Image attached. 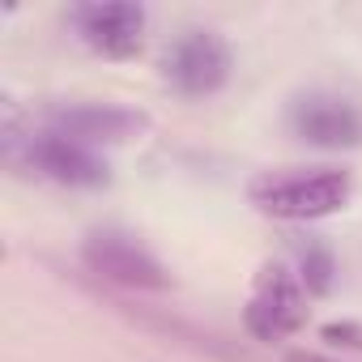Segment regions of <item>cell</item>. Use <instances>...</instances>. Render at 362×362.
I'll return each mask as SVG.
<instances>
[{
  "mask_svg": "<svg viewBox=\"0 0 362 362\" xmlns=\"http://www.w3.org/2000/svg\"><path fill=\"white\" fill-rule=\"evenodd\" d=\"M354 197V175L341 166H281L247 179V201L277 222H315L341 214Z\"/></svg>",
  "mask_w": 362,
  "mask_h": 362,
  "instance_id": "6da1fadb",
  "label": "cell"
},
{
  "mask_svg": "<svg viewBox=\"0 0 362 362\" xmlns=\"http://www.w3.org/2000/svg\"><path fill=\"white\" fill-rule=\"evenodd\" d=\"M307 290L298 281L294 269H286L281 260H269L256 269L252 277V294H247V307H243V328L247 337L273 345V341H286L294 337L303 324H307Z\"/></svg>",
  "mask_w": 362,
  "mask_h": 362,
  "instance_id": "7a4b0ae2",
  "label": "cell"
},
{
  "mask_svg": "<svg viewBox=\"0 0 362 362\" xmlns=\"http://www.w3.org/2000/svg\"><path fill=\"white\" fill-rule=\"evenodd\" d=\"M235 69V52L218 30H184L162 56V77L179 98H214Z\"/></svg>",
  "mask_w": 362,
  "mask_h": 362,
  "instance_id": "3957f363",
  "label": "cell"
},
{
  "mask_svg": "<svg viewBox=\"0 0 362 362\" xmlns=\"http://www.w3.org/2000/svg\"><path fill=\"white\" fill-rule=\"evenodd\" d=\"M81 260L90 264V273L115 281V286H128V290H170V273L162 269V260L128 230H115V226H103V230H90L86 243H81Z\"/></svg>",
  "mask_w": 362,
  "mask_h": 362,
  "instance_id": "277c9868",
  "label": "cell"
},
{
  "mask_svg": "<svg viewBox=\"0 0 362 362\" xmlns=\"http://www.w3.org/2000/svg\"><path fill=\"white\" fill-rule=\"evenodd\" d=\"M286 124L303 145H315V149H354V145H362V111L349 98L328 94V90H311V94L290 98Z\"/></svg>",
  "mask_w": 362,
  "mask_h": 362,
  "instance_id": "5b68a950",
  "label": "cell"
},
{
  "mask_svg": "<svg viewBox=\"0 0 362 362\" xmlns=\"http://www.w3.org/2000/svg\"><path fill=\"white\" fill-rule=\"evenodd\" d=\"M81 43L107 60H128L145 43V9L132 0H90L69 13Z\"/></svg>",
  "mask_w": 362,
  "mask_h": 362,
  "instance_id": "8992f818",
  "label": "cell"
},
{
  "mask_svg": "<svg viewBox=\"0 0 362 362\" xmlns=\"http://www.w3.org/2000/svg\"><path fill=\"white\" fill-rule=\"evenodd\" d=\"M26 162L64 188H107L111 184V166L98 149L64 132H52V128H39L35 136H26Z\"/></svg>",
  "mask_w": 362,
  "mask_h": 362,
  "instance_id": "52a82bcc",
  "label": "cell"
},
{
  "mask_svg": "<svg viewBox=\"0 0 362 362\" xmlns=\"http://www.w3.org/2000/svg\"><path fill=\"white\" fill-rule=\"evenodd\" d=\"M43 128L64 132V136L98 149V145L132 141L136 132L149 128V115L128 111V107H111V103H69V107H47L43 111Z\"/></svg>",
  "mask_w": 362,
  "mask_h": 362,
  "instance_id": "ba28073f",
  "label": "cell"
},
{
  "mask_svg": "<svg viewBox=\"0 0 362 362\" xmlns=\"http://www.w3.org/2000/svg\"><path fill=\"white\" fill-rule=\"evenodd\" d=\"M294 256H298V281H303V290L311 294V298H324V294H332V286H337V256H332V247L328 243H320V239H303L298 247H294Z\"/></svg>",
  "mask_w": 362,
  "mask_h": 362,
  "instance_id": "9c48e42d",
  "label": "cell"
},
{
  "mask_svg": "<svg viewBox=\"0 0 362 362\" xmlns=\"http://www.w3.org/2000/svg\"><path fill=\"white\" fill-rule=\"evenodd\" d=\"M320 341L362 354V324H354V320H328V324H320Z\"/></svg>",
  "mask_w": 362,
  "mask_h": 362,
  "instance_id": "30bf717a",
  "label": "cell"
},
{
  "mask_svg": "<svg viewBox=\"0 0 362 362\" xmlns=\"http://www.w3.org/2000/svg\"><path fill=\"white\" fill-rule=\"evenodd\" d=\"M286 362H328V358H320V354H303V349H298V354H286Z\"/></svg>",
  "mask_w": 362,
  "mask_h": 362,
  "instance_id": "8fae6325",
  "label": "cell"
}]
</instances>
